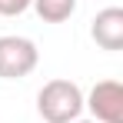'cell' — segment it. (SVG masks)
Segmentation results:
<instances>
[{
  "mask_svg": "<svg viewBox=\"0 0 123 123\" xmlns=\"http://www.w3.org/2000/svg\"><path fill=\"white\" fill-rule=\"evenodd\" d=\"M90 37L97 40L100 50H110V53L123 50V10H120V7H106V10H100V13L93 17Z\"/></svg>",
  "mask_w": 123,
  "mask_h": 123,
  "instance_id": "4",
  "label": "cell"
},
{
  "mask_svg": "<svg viewBox=\"0 0 123 123\" xmlns=\"http://www.w3.org/2000/svg\"><path fill=\"white\" fill-rule=\"evenodd\" d=\"M83 106L93 113V123H123V83L100 80L90 97H83Z\"/></svg>",
  "mask_w": 123,
  "mask_h": 123,
  "instance_id": "3",
  "label": "cell"
},
{
  "mask_svg": "<svg viewBox=\"0 0 123 123\" xmlns=\"http://www.w3.org/2000/svg\"><path fill=\"white\" fill-rule=\"evenodd\" d=\"M37 63H40V50L30 37H17V33L0 37V80H23L37 70Z\"/></svg>",
  "mask_w": 123,
  "mask_h": 123,
  "instance_id": "2",
  "label": "cell"
},
{
  "mask_svg": "<svg viewBox=\"0 0 123 123\" xmlns=\"http://www.w3.org/2000/svg\"><path fill=\"white\" fill-rule=\"evenodd\" d=\"M37 113L47 123H73L83 113V90L73 80H47L37 93Z\"/></svg>",
  "mask_w": 123,
  "mask_h": 123,
  "instance_id": "1",
  "label": "cell"
},
{
  "mask_svg": "<svg viewBox=\"0 0 123 123\" xmlns=\"http://www.w3.org/2000/svg\"><path fill=\"white\" fill-rule=\"evenodd\" d=\"M30 7L43 23H63L77 13V0H30Z\"/></svg>",
  "mask_w": 123,
  "mask_h": 123,
  "instance_id": "5",
  "label": "cell"
},
{
  "mask_svg": "<svg viewBox=\"0 0 123 123\" xmlns=\"http://www.w3.org/2000/svg\"><path fill=\"white\" fill-rule=\"evenodd\" d=\"M73 123H93V120H73Z\"/></svg>",
  "mask_w": 123,
  "mask_h": 123,
  "instance_id": "7",
  "label": "cell"
},
{
  "mask_svg": "<svg viewBox=\"0 0 123 123\" xmlns=\"http://www.w3.org/2000/svg\"><path fill=\"white\" fill-rule=\"evenodd\" d=\"M30 7V0H0V17H17Z\"/></svg>",
  "mask_w": 123,
  "mask_h": 123,
  "instance_id": "6",
  "label": "cell"
}]
</instances>
